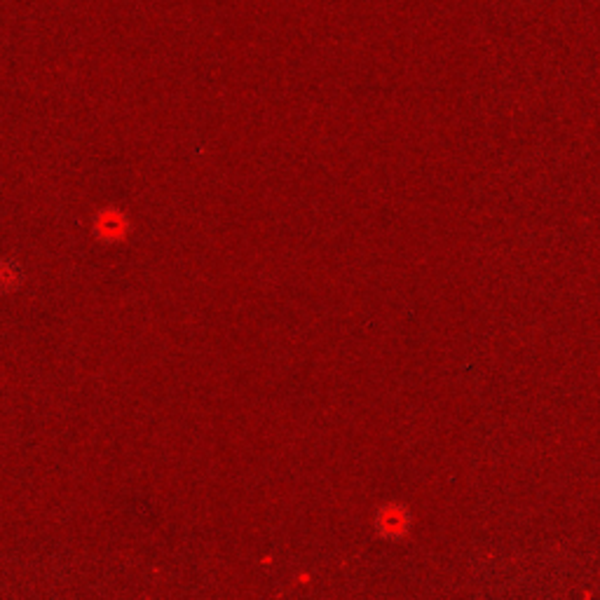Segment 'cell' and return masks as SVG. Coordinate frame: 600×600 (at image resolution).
Here are the masks:
<instances>
[{
	"label": "cell",
	"instance_id": "cell-1",
	"mask_svg": "<svg viewBox=\"0 0 600 600\" xmlns=\"http://www.w3.org/2000/svg\"><path fill=\"white\" fill-rule=\"evenodd\" d=\"M19 281H22V268L15 260H0V289L12 291L19 287Z\"/></svg>",
	"mask_w": 600,
	"mask_h": 600
}]
</instances>
